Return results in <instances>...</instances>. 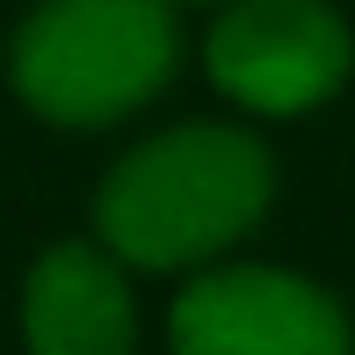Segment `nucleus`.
<instances>
[{
    "instance_id": "nucleus-1",
    "label": "nucleus",
    "mask_w": 355,
    "mask_h": 355,
    "mask_svg": "<svg viewBox=\"0 0 355 355\" xmlns=\"http://www.w3.org/2000/svg\"><path fill=\"white\" fill-rule=\"evenodd\" d=\"M265 196H272V160L251 132L182 125L146 139L105 174L98 230L125 265L174 272L237 244L265 216Z\"/></svg>"
},
{
    "instance_id": "nucleus-2",
    "label": "nucleus",
    "mask_w": 355,
    "mask_h": 355,
    "mask_svg": "<svg viewBox=\"0 0 355 355\" xmlns=\"http://www.w3.org/2000/svg\"><path fill=\"white\" fill-rule=\"evenodd\" d=\"M174 63L167 0H42L15 42V91L56 125H105Z\"/></svg>"
},
{
    "instance_id": "nucleus-3",
    "label": "nucleus",
    "mask_w": 355,
    "mask_h": 355,
    "mask_svg": "<svg viewBox=\"0 0 355 355\" xmlns=\"http://www.w3.org/2000/svg\"><path fill=\"white\" fill-rule=\"evenodd\" d=\"M209 77L251 112H306L348 77V28L320 0H244L209 28Z\"/></svg>"
},
{
    "instance_id": "nucleus-4",
    "label": "nucleus",
    "mask_w": 355,
    "mask_h": 355,
    "mask_svg": "<svg viewBox=\"0 0 355 355\" xmlns=\"http://www.w3.org/2000/svg\"><path fill=\"white\" fill-rule=\"evenodd\" d=\"M174 348L189 355H334L348 348L341 306L272 265H230L196 279L167 320Z\"/></svg>"
},
{
    "instance_id": "nucleus-5",
    "label": "nucleus",
    "mask_w": 355,
    "mask_h": 355,
    "mask_svg": "<svg viewBox=\"0 0 355 355\" xmlns=\"http://www.w3.org/2000/svg\"><path fill=\"white\" fill-rule=\"evenodd\" d=\"M21 327L35 355H119L132 341V293L91 244H56L28 272Z\"/></svg>"
}]
</instances>
